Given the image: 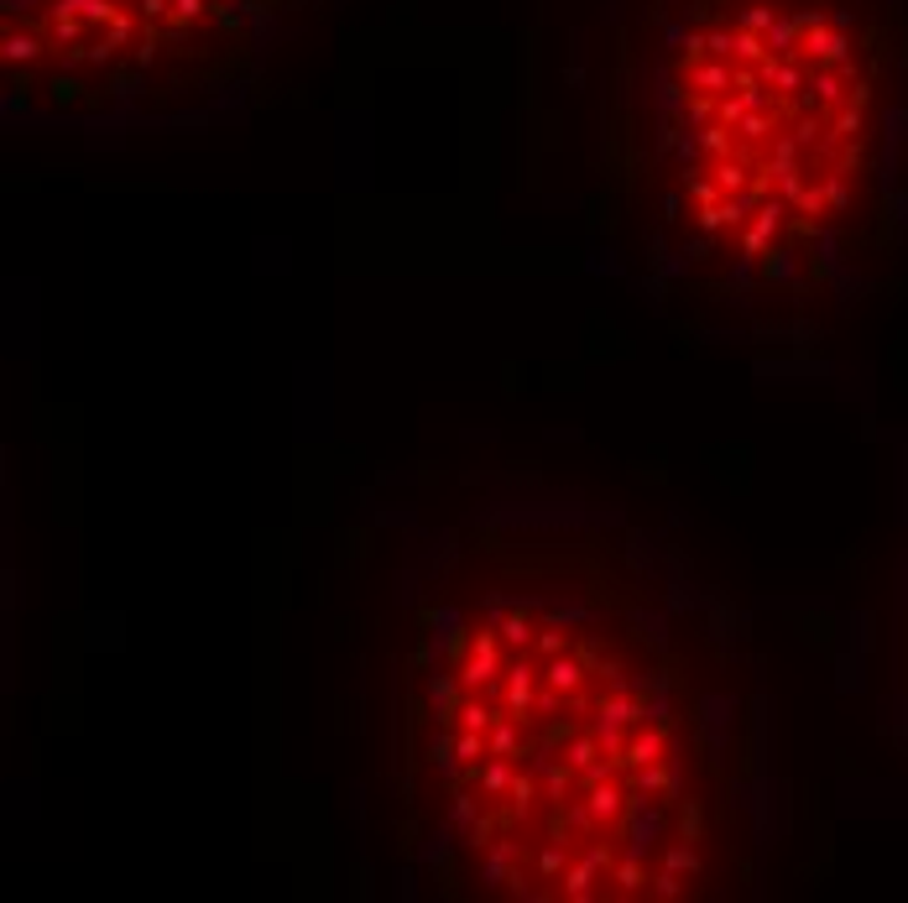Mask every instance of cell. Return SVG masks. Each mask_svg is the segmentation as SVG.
<instances>
[{"mask_svg": "<svg viewBox=\"0 0 908 903\" xmlns=\"http://www.w3.org/2000/svg\"><path fill=\"white\" fill-rule=\"evenodd\" d=\"M371 617L403 899H757L784 835L741 606L658 523L543 471L397 491Z\"/></svg>", "mask_w": 908, "mask_h": 903, "instance_id": "6da1fadb", "label": "cell"}, {"mask_svg": "<svg viewBox=\"0 0 908 903\" xmlns=\"http://www.w3.org/2000/svg\"><path fill=\"white\" fill-rule=\"evenodd\" d=\"M596 257L690 340L784 345L908 236V0H600Z\"/></svg>", "mask_w": 908, "mask_h": 903, "instance_id": "7a4b0ae2", "label": "cell"}, {"mask_svg": "<svg viewBox=\"0 0 908 903\" xmlns=\"http://www.w3.org/2000/svg\"><path fill=\"white\" fill-rule=\"evenodd\" d=\"M330 0H0L11 126L168 131L225 116Z\"/></svg>", "mask_w": 908, "mask_h": 903, "instance_id": "3957f363", "label": "cell"}, {"mask_svg": "<svg viewBox=\"0 0 908 903\" xmlns=\"http://www.w3.org/2000/svg\"><path fill=\"white\" fill-rule=\"evenodd\" d=\"M904 726H908V606H904Z\"/></svg>", "mask_w": 908, "mask_h": 903, "instance_id": "277c9868", "label": "cell"}]
</instances>
